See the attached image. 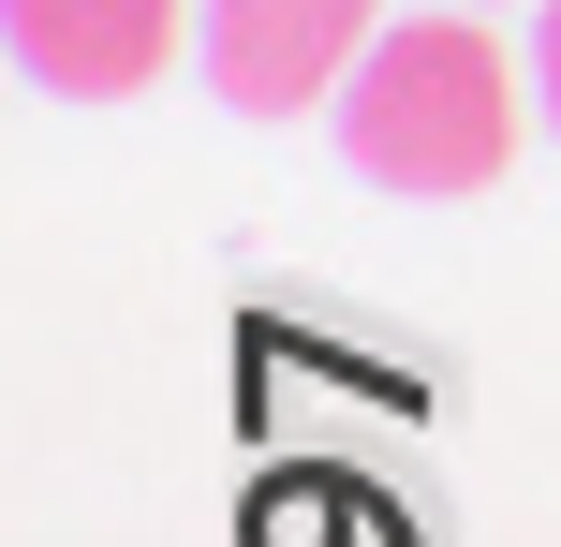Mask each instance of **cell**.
I'll return each mask as SVG.
<instances>
[{
	"label": "cell",
	"mask_w": 561,
	"mask_h": 547,
	"mask_svg": "<svg viewBox=\"0 0 561 547\" xmlns=\"http://www.w3.org/2000/svg\"><path fill=\"white\" fill-rule=\"evenodd\" d=\"M207 30V0H0V45L59 104H134L178 75V45Z\"/></svg>",
	"instance_id": "cell-3"
},
{
	"label": "cell",
	"mask_w": 561,
	"mask_h": 547,
	"mask_svg": "<svg viewBox=\"0 0 561 547\" xmlns=\"http://www.w3.org/2000/svg\"><path fill=\"white\" fill-rule=\"evenodd\" d=\"M399 0H207L193 59L207 89H222L237 118H296V104H340L355 89V59L385 45Z\"/></svg>",
	"instance_id": "cell-2"
},
{
	"label": "cell",
	"mask_w": 561,
	"mask_h": 547,
	"mask_svg": "<svg viewBox=\"0 0 561 547\" xmlns=\"http://www.w3.org/2000/svg\"><path fill=\"white\" fill-rule=\"evenodd\" d=\"M444 15H503V0H444Z\"/></svg>",
	"instance_id": "cell-5"
},
{
	"label": "cell",
	"mask_w": 561,
	"mask_h": 547,
	"mask_svg": "<svg viewBox=\"0 0 561 547\" xmlns=\"http://www.w3.org/2000/svg\"><path fill=\"white\" fill-rule=\"evenodd\" d=\"M340 163L369 178V193H488V178L517 163V118H533V59H503V30L488 15H444V0H399L385 45L355 59V89H340Z\"/></svg>",
	"instance_id": "cell-1"
},
{
	"label": "cell",
	"mask_w": 561,
	"mask_h": 547,
	"mask_svg": "<svg viewBox=\"0 0 561 547\" xmlns=\"http://www.w3.org/2000/svg\"><path fill=\"white\" fill-rule=\"evenodd\" d=\"M533 118L561 134V0H533Z\"/></svg>",
	"instance_id": "cell-4"
}]
</instances>
